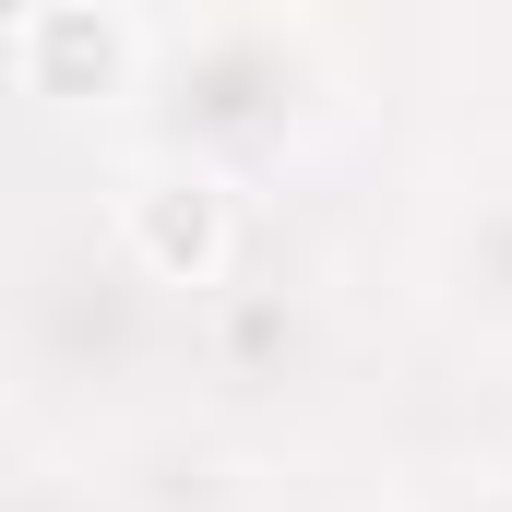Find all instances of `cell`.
<instances>
[{
    "mask_svg": "<svg viewBox=\"0 0 512 512\" xmlns=\"http://www.w3.org/2000/svg\"><path fill=\"white\" fill-rule=\"evenodd\" d=\"M143 227H155V251H167V262H215V203H203V191H191V203L167 191Z\"/></svg>",
    "mask_w": 512,
    "mask_h": 512,
    "instance_id": "cell-1",
    "label": "cell"
}]
</instances>
